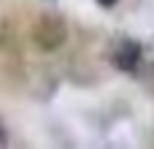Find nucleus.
Segmentation results:
<instances>
[{
  "instance_id": "obj_4",
  "label": "nucleus",
  "mask_w": 154,
  "mask_h": 149,
  "mask_svg": "<svg viewBox=\"0 0 154 149\" xmlns=\"http://www.w3.org/2000/svg\"><path fill=\"white\" fill-rule=\"evenodd\" d=\"M97 3H100L103 8H111V5H116V0H97Z\"/></svg>"
},
{
  "instance_id": "obj_3",
  "label": "nucleus",
  "mask_w": 154,
  "mask_h": 149,
  "mask_svg": "<svg viewBox=\"0 0 154 149\" xmlns=\"http://www.w3.org/2000/svg\"><path fill=\"white\" fill-rule=\"evenodd\" d=\"M8 141V136H5V128H3V119H0V147Z\"/></svg>"
},
{
  "instance_id": "obj_1",
  "label": "nucleus",
  "mask_w": 154,
  "mask_h": 149,
  "mask_svg": "<svg viewBox=\"0 0 154 149\" xmlns=\"http://www.w3.org/2000/svg\"><path fill=\"white\" fill-rule=\"evenodd\" d=\"M68 38V24L62 22V16L57 14H41L32 24V41L38 49L43 52H54L65 43Z\"/></svg>"
},
{
  "instance_id": "obj_2",
  "label": "nucleus",
  "mask_w": 154,
  "mask_h": 149,
  "mask_svg": "<svg viewBox=\"0 0 154 149\" xmlns=\"http://www.w3.org/2000/svg\"><path fill=\"white\" fill-rule=\"evenodd\" d=\"M141 43L138 41H133V38H122L116 46H114V52H111V62H114V68H119V71H125V73H133L135 68H138V62H141Z\"/></svg>"
}]
</instances>
